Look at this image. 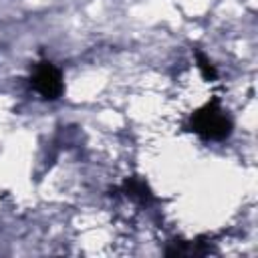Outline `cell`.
<instances>
[{
    "instance_id": "obj_1",
    "label": "cell",
    "mask_w": 258,
    "mask_h": 258,
    "mask_svg": "<svg viewBox=\"0 0 258 258\" xmlns=\"http://www.w3.org/2000/svg\"><path fill=\"white\" fill-rule=\"evenodd\" d=\"M232 127H234L232 119L220 109L218 99L208 101L189 119V129L191 131H196L204 139H214V141L226 139L232 133Z\"/></svg>"
},
{
    "instance_id": "obj_2",
    "label": "cell",
    "mask_w": 258,
    "mask_h": 258,
    "mask_svg": "<svg viewBox=\"0 0 258 258\" xmlns=\"http://www.w3.org/2000/svg\"><path fill=\"white\" fill-rule=\"evenodd\" d=\"M32 87L36 89V93L46 99V101H54L62 95L64 91V83H62V73L48 60H42L36 64L34 73H32Z\"/></svg>"
},
{
    "instance_id": "obj_3",
    "label": "cell",
    "mask_w": 258,
    "mask_h": 258,
    "mask_svg": "<svg viewBox=\"0 0 258 258\" xmlns=\"http://www.w3.org/2000/svg\"><path fill=\"white\" fill-rule=\"evenodd\" d=\"M123 191H125L129 198H135V200H139V202H147V200L151 198L149 187H147L141 179H135V177H131V179H127V181L123 183Z\"/></svg>"
},
{
    "instance_id": "obj_4",
    "label": "cell",
    "mask_w": 258,
    "mask_h": 258,
    "mask_svg": "<svg viewBox=\"0 0 258 258\" xmlns=\"http://www.w3.org/2000/svg\"><path fill=\"white\" fill-rule=\"evenodd\" d=\"M196 58H198V69H200L202 77H204L206 81H214V79L218 77V73H216L214 64L210 62V58H208L206 54H202V52H196Z\"/></svg>"
}]
</instances>
